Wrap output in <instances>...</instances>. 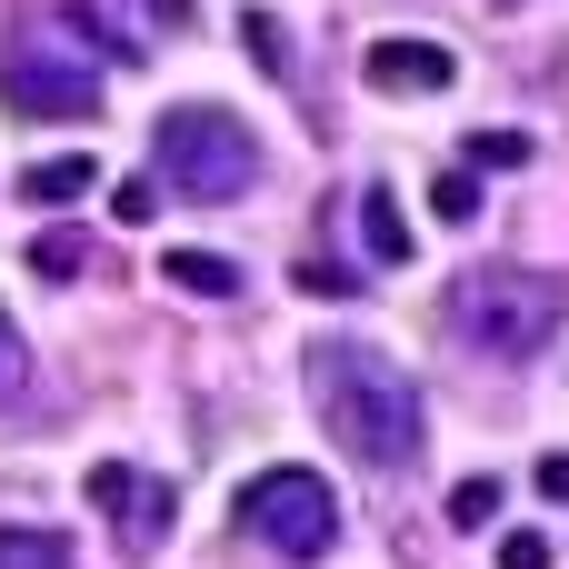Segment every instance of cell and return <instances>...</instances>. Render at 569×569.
<instances>
[{
  "label": "cell",
  "mask_w": 569,
  "mask_h": 569,
  "mask_svg": "<svg viewBox=\"0 0 569 569\" xmlns=\"http://www.w3.org/2000/svg\"><path fill=\"white\" fill-rule=\"evenodd\" d=\"M310 410L360 470H410L420 440H430L420 380L390 350H370V340H310Z\"/></svg>",
  "instance_id": "6da1fadb"
},
{
  "label": "cell",
  "mask_w": 569,
  "mask_h": 569,
  "mask_svg": "<svg viewBox=\"0 0 569 569\" xmlns=\"http://www.w3.org/2000/svg\"><path fill=\"white\" fill-rule=\"evenodd\" d=\"M440 320H450V340H460V350H480V360L520 370V360H540V350L560 340L569 290L550 280V270H520V260H480V270H460V280H450Z\"/></svg>",
  "instance_id": "7a4b0ae2"
},
{
  "label": "cell",
  "mask_w": 569,
  "mask_h": 569,
  "mask_svg": "<svg viewBox=\"0 0 569 569\" xmlns=\"http://www.w3.org/2000/svg\"><path fill=\"white\" fill-rule=\"evenodd\" d=\"M150 160H160V180L180 190V200H240L250 180H260V140L240 130V110H210V100H180V110H160V130H150Z\"/></svg>",
  "instance_id": "3957f363"
},
{
  "label": "cell",
  "mask_w": 569,
  "mask_h": 569,
  "mask_svg": "<svg viewBox=\"0 0 569 569\" xmlns=\"http://www.w3.org/2000/svg\"><path fill=\"white\" fill-rule=\"evenodd\" d=\"M240 530H250L260 550H280V560H330V540H340V490H330L320 470H260V480L240 490Z\"/></svg>",
  "instance_id": "277c9868"
},
{
  "label": "cell",
  "mask_w": 569,
  "mask_h": 569,
  "mask_svg": "<svg viewBox=\"0 0 569 569\" xmlns=\"http://www.w3.org/2000/svg\"><path fill=\"white\" fill-rule=\"evenodd\" d=\"M0 100L20 120H90L100 110V60L90 50H60V30H40V40H20L0 60Z\"/></svg>",
  "instance_id": "5b68a950"
},
{
  "label": "cell",
  "mask_w": 569,
  "mask_h": 569,
  "mask_svg": "<svg viewBox=\"0 0 569 569\" xmlns=\"http://www.w3.org/2000/svg\"><path fill=\"white\" fill-rule=\"evenodd\" d=\"M90 510H110L130 550H150L180 500H170V480H150V470H130V460H100V470H90Z\"/></svg>",
  "instance_id": "8992f818"
},
{
  "label": "cell",
  "mask_w": 569,
  "mask_h": 569,
  "mask_svg": "<svg viewBox=\"0 0 569 569\" xmlns=\"http://www.w3.org/2000/svg\"><path fill=\"white\" fill-rule=\"evenodd\" d=\"M360 80L390 90V100H420V90H450V80H460V50L400 30V40H370V50H360Z\"/></svg>",
  "instance_id": "52a82bcc"
},
{
  "label": "cell",
  "mask_w": 569,
  "mask_h": 569,
  "mask_svg": "<svg viewBox=\"0 0 569 569\" xmlns=\"http://www.w3.org/2000/svg\"><path fill=\"white\" fill-rule=\"evenodd\" d=\"M90 190H100V160L90 150H60V160H30L20 170V200L30 210H60V200H90Z\"/></svg>",
  "instance_id": "ba28073f"
},
{
  "label": "cell",
  "mask_w": 569,
  "mask_h": 569,
  "mask_svg": "<svg viewBox=\"0 0 569 569\" xmlns=\"http://www.w3.org/2000/svg\"><path fill=\"white\" fill-rule=\"evenodd\" d=\"M160 280L190 300H240V260H220V250H160Z\"/></svg>",
  "instance_id": "9c48e42d"
},
{
  "label": "cell",
  "mask_w": 569,
  "mask_h": 569,
  "mask_svg": "<svg viewBox=\"0 0 569 569\" xmlns=\"http://www.w3.org/2000/svg\"><path fill=\"white\" fill-rule=\"evenodd\" d=\"M350 220H360V250H370L380 270H400V260H410V220H400V200H390V190H360V210H350Z\"/></svg>",
  "instance_id": "30bf717a"
},
{
  "label": "cell",
  "mask_w": 569,
  "mask_h": 569,
  "mask_svg": "<svg viewBox=\"0 0 569 569\" xmlns=\"http://www.w3.org/2000/svg\"><path fill=\"white\" fill-rule=\"evenodd\" d=\"M0 569H70V540H60V530L10 520V530H0Z\"/></svg>",
  "instance_id": "8fae6325"
},
{
  "label": "cell",
  "mask_w": 569,
  "mask_h": 569,
  "mask_svg": "<svg viewBox=\"0 0 569 569\" xmlns=\"http://www.w3.org/2000/svg\"><path fill=\"white\" fill-rule=\"evenodd\" d=\"M30 270H40V280H80V270H90V240H80V230H40V240H30Z\"/></svg>",
  "instance_id": "7c38bea8"
},
{
  "label": "cell",
  "mask_w": 569,
  "mask_h": 569,
  "mask_svg": "<svg viewBox=\"0 0 569 569\" xmlns=\"http://www.w3.org/2000/svg\"><path fill=\"white\" fill-rule=\"evenodd\" d=\"M430 210H440L450 230H460V220H480V170H470V160H460V170H440V180H430Z\"/></svg>",
  "instance_id": "4fadbf2b"
},
{
  "label": "cell",
  "mask_w": 569,
  "mask_h": 569,
  "mask_svg": "<svg viewBox=\"0 0 569 569\" xmlns=\"http://www.w3.org/2000/svg\"><path fill=\"white\" fill-rule=\"evenodd\" d=\"M30 400V340H20V320L0 310V410H20Z\"/></svg>",
  "instance_id": "5bb4252c"
},
{
  "label": "cell",
  "mask_w": 569,
  "mask_h": 569,
  "mask_svg": "<svg viewBox=\"0 0 569 569\" xmlns=\"http://www.w3.org/2000/svg\"><path fill=\"white\" fill-rule=\"evenodd\" d=\"M240 40H250V60H260L270 80H290V30H280L270 10H250V20H240Z\"/></svg>",
  "instance_id": "9a60e30c"
},
{
  "label": "cell",
  "mask_w": 569,
  "mask_h": 569,
  "mask_svg": "<svg viewBox=\"0 0 569 569\" xmlns=\"http://www.w3.org/2000/svg\"><path fill=\"white\" fill-rule=\"evenodd\" d=\"M530 160V130H470V170H520Z\"/></svg>",
  "instance_id": "2e32d148"
},
{
  "label": "cell",
  "mask_w": 569,
  "mask_h": 569,
  "mask_svg": "<svg viewBox=\"0 0 569 569\" xmlns=\"http://www.w3.org/2000/svg\"><path fill=\"white\" fill-rule=\"evenodd\" d=\"M500 520V480H460L450 490V530H490Z\"/></svg>",
  "instance_id": "e0dca14e"
},
{
  "label": "cell",
  "mask_w": 569,
  "mask_h": 569,
  "mask_svg": "<svg viewBox=\"0 0 569 569\" xmlns=\"http://www.w3.org/2000/svg\"><path fill=\"white\" fill-rule=\"evenodd\" d=\"M550 560H560L550 530H510V540H500V569H550Z\"/></svg>",
  "instance_id": "ac0fdd59"
},
{
  "label": "cell",
  "mask_w": 569,
  "mask_h": 569,
  "mask_svg": "<svg viewBox=\"0 0 569 569\" xmlns=\"http://www.w3.org/2000/svg\"><path fill=\"white\" fill-rule=\"evenodd\" d=\"M530 480H540V500H560V510H569V450H550V460H540Z\"/></svg>",
  "instance_id": "d6986e66"
},
{
  "label": "cell",
  "mask_w": 569,
  "mask_h": 569,
  "mask_svg": "<svg viewBox=\"0 0 569 569\" xmlns=\"http://www.w3.org/2000/svg\"><path fill=\"white\" fill-rule=\"evenodd\" d=\"M110 210H120V220L140 230V220H150V180H120V190H110Z\"/></svg>",
  "instance_id": "ffe728a7"
},
{
  "label": "cell",
  "mask_w": 569,
  "mask_h": 569,
  "mask_svg": "<svg viewBox=\"0 0 569 569\" xmlns=\"http://www.w3.org/2000/svg\"><path fill=\"white\" fill-rule=\"evenodd\" d=\"M500 10H520V0H500Z\"/></svg>",
  "instance_id": "44dd1931"
}]
</instances>
